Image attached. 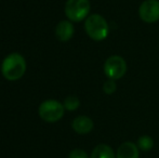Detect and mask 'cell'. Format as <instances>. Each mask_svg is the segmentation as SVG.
<instances>
[{"instance_id":"cell-1","label":"cell","mask_w":159,"mask_h":158,"mask_svg":"<svg viewBox=\"0 0 159 158\" xmlns=\"http://www.w3.org/2000/svg\"><path fill=\"white\" fill-rule=\"evenodd\" d=\"M26 72V61L20 53H11L3 60L1 73L7 80L15 81L24 76Z\"/></svg>"},{"instance_id":"cell-2","label":"cell","mask_w":159,"mask_h":158,"mask_svg":"<svg viewBox=\"0 0 159 158\" xmlns=\"http://www.w3.org/2000/svg\"><path fill=\"white\" fill-rule=\"evenodd\" d=\"M84 30L87 35L94 41H102L106 39L109 33L107 21L100 14H91L86 19Z\"/></svg>"},{"instance_id":"cell-3","label":"cell","mask_w":159,"mask_h":158,"mask_svg":"<svg viewBox=\"0 0 159 158\" xmlns=\"http://www.w3.org/2000/svg\"><path fill=\"white\" fill-rule=\"evenodd\" d=\"M90 8L89 0H67L65 4V14L71 22H81L89 16Z\"/></svg>"},{"instance_id":"cell-4","label":"cell","mask_w":159,"mask_h":158,"mask_svg":"<svg viewBox=\"0 0 159 158\" xmlns=\"http://www.w3.org/2000/svg\"><path fill=\"white\" fill-rule=\"evenodd\" d=\"M64 105L57 100H47L42 102L39 106V116L47 122H57L63 117Z\"/></svg>"},{"instance_id":"cell-5","label":"cell","mask_w":159,"mask_h":158,"mask_svg":"<svg viewBox=\"0 0 159 158\" xmlns=\"http://www.w3.org/2000/svg\"><path fill=\"white\" fill-rule=\"evenodd\" d=\"M128 70L125 59L120 55H111L104 63V74L108 79L118 80L126 75Z\"/></svg>"},{"instance_id":"cell-6","label":"cell","mask_w":159,"mask_h":158,"mask_svg":"<svg viewBox=\"0 0 159 158\" xmlns=\"http://www.w3.org/2000/svg\"><path fill=\"white\" fill-rule=\"evenodd\" d=\"M139 16L145 23L159 21V0H144L139 8Z\"/></svg>"},{"instance_id":"cell-7","label":"cell","mask_w":159,"mask_h":158,"mask_svg":"<svg viewBox=\"0 0 159 158\" xmlns=\"http://www.w3.org/2000/svg\"><path fill=\"white\" fill-rule=\"evenodd\" d=\"M74 131L78 134H88L92 131L94 124L93 120L88 116H78L73 120L71 124Z\"/></svg>"},{"instance_id":"cell-8","label":"cell","mask_w":159,"mask_h":158,"mask_svg":"<svg viewBox=\"0 0 159 158\" xmlns=\"http://www.w3.org/2000/svg\"><path fill=\"white\" fill-rule=\"evenodd\" d=\"M116 158H140V150L135 143L124 142L117 148Z\"/></svg>"},{"instance_id":"cell-9","label":"cell","mask_w":159,"mask_h":158,"mask_svg":"<svg viewBox=\"0 0 159 158\" xmlns=\"http://www.w3.org/2000/svg\"><path fill=\"white\" fill-rule=\"evenodd\" d=\"M74 25L69 21H62L57 25L55 28V36L61 41H68L74 36Z\"/></svg>"},{"instance_id":"cell-10","label":"cell","mask_w":159,"mask_h":158,"mask_svg":"<svg viewBox=\"0 0 159 158\" xmlns=\"http://www.w3.org/2000/svg\"><path fill=\"white\" fill-rule=\"evenodd\" d=\"M90 158H116V154L109 145L98 144L92 151Z\"/></svg>"},{"instance_id":"cell-11","label":"cell","mask_w":159,"mask_h":158,"mask_svg":"<svg viewBox=\"0 0 159 158\" xmlns=\"http://www.w3.org/2000/svg\"><path fill=\"white\" fill-rule=\"evenodd\" d=\"M136 145L142 152H149L154 147V140L149 135H142L138 139Z\"/></svg>"},{"instance_id":"cell-12","label":"cell","mask_w":159,"mask_h":158,"mask_svg":"<svg viewBox=\"0 0 159 158\" xmlns=\"http://www.w3.org/2000/svg\"><path fill=\"white\" fill-rule=\"evenodd\" d=\"M63 105L67 111H76L80 106V100L75 95H69L64 100Z\"/></svg>"},{"instance_id":"cell-13","label":"cell","mask_w":159,"mask_h":158,"mask_svg":"<svg viewBox=\"0 0 159 158\" xmlns=\"http://www.w3.org/2000/svg\"><path fill=\"white\" fill-rule=\"evenodd\" d=\"M117 90V84H116V80L114 79H108L103 84V91L106 94L111 95L113 93L116 92Z\"/></svg>"},{"instance_id":"cell-14","label":"cell","mask_w":159,"mask_h":158,"mask_svg":"<svg viewBox=\"0 0 159 158\" xmlns=\"http://www.w3.org/2000/svg\"><path fill=\"white\" fill-rule=\"evenodd\" d=\"M68 158H89V156L81 148H75L69 153Z\"/></svg>"}]
</instances>
